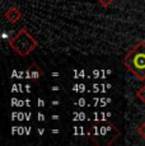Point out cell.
<instances>
[{
  "label": "cell",
  "instance_id": "3957f363",
  "mask_svg": "<svg viewBox=\"0 0 145 146\" xmlns=\"http://www.w3.org/2000/svg\"><path fill=\"white\" fill-rule=\"evenodd\" d=\"M24 75H26L27 79H32V80H38L40 78L43 76V70L41 69L40 66L36 62H32L31 66L24 71Z\"/></svg>",
  "mask_w": 145,
  "mask_h": 146
},
{
  "label": "cell",
  "instance_id": "ba28073f",
  "mask_svg": "<svg viewBox=\"0 0 145 146\" xmlns=\"http://www.w3.org/2000/svg\"><path fill=\"white\" fill-rule=\"evenodd\" d=\"M38 104H40V106H45V102H43V100H38Z\"/></svg>",
  "mask_w": 145,
  "mask_h": 146
},
{
  "label": "cell",
  "instance_id": "52a82bcc",
  "mask_svg": "<svg viewBox=\"0 0 145 146\" xmlns=\"http://www.w3.org/2000/svg\"><path fill=\"white\" fill-rule=\"evenodd\" d=\"M138 135L141 137V139H145V122L141 123L138 128Z\"/></svg>",
  "mask_w": 145,
  "mask_h": 146
},
{
  "label": "cell",
  "instance_id": "5b68a950",
  "mask_svg": "<svg viewBox=\"0 0 145 146\" xmlns=\"http://www.w3.org/2000/svg\"><path fill=\"white\" fill-rule=\"evenodd\" d=\"M136 97L139 98V100H141L143 103H145V85L136 90Z\"/></svg>",
  "mask_w": 145,
  "mask_h": 146
},
{
  "label": "cell",
  "instance_id": "8992f818",
  "mask_svg": "<svg viewBox=\"0 0 145 146\" xmlns=\"http://www.w3.org/2000/svg\"><path fill=\"white\" fill-rule=\"evenodd\" d=\"M97 1H98V4H101L103 8H108L115 3V0H97Z\"/></svg>",
  "mask_w": 145,
  "mask_h": 146
},
{
  "label": "cell",
  "instance_id": "6da1fadb",
  "mask_svg": "<svg viewBox=\"0 0 145 146\" xmlns=\"http://www.w3.org/2000/svg\"><path fill=\"white\" fill-rule=\"evenodd\" d=\"M124 66L140 81L145 80V42L140 41L125 55Z\"/></svg>",
  "mask_w": 145,
  "mask_h": 146
},
{
  "label": "cell",
  "instance_id": "7a4b0ae2",
  "mask_svg": "<svg viewBox=\"0 0 145 146\" xmlns=\"http://www.w3.org/2000/svg\"><path fill=\"white\" fill-rule=\"evenodd\" d=\"M37 40L28 32L26 27H23L18 33L9 41V46L15 53H18L22 57L28 56L37 48Z\"/></svg>",
  "mask_w": 145,
  "mask_h": 146
},
{
  "label": "cell",
  "instance_id": "277c9868",
  "mask_svg": "<svg viewBox=\"0 0 145 146\" xmlns=\"http://www.w3.org/2000/svg\"><path fill=\"white\" fill-rule=\"evenodd\" d=\"M5 19H7L9 23H17L18 21H21L22 18V12L21 9H19L18 7H15V5H12L10 8H8L7 12L4 14Z\"/></svg>",
  "mask_w": 145,
  "mask_h": 146
}]
</instances>
